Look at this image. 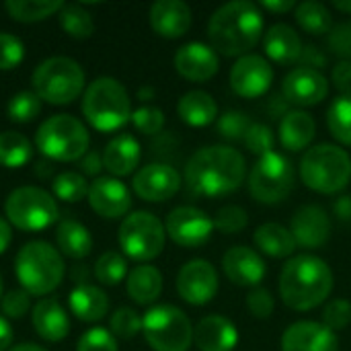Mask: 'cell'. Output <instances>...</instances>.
<instances>
[{
	"mask_svg": "<svg viewBox=\"0 0 351 351\" xmlns=\"http://www.w3.org/2000/svg\"><path fill=\"white\" fill-rule=\"evenodd\" d=\"M247 175L245 156L232 146H208L185 165V183L191 193L218 197L239 189Z\"/></svg>",
	"mask_w": 351,
	"mask_h": 351,
	"instance_id": "1",
	"label": "cell"
},
{
	"mask_svg": "<svg viewBox=\"0 0 351 351\" xmlns=\"http://www.w3.org/2000/svg\"><path fill=\"white\" fill-rule=\"evenodd\" d=\"M263 27V14L257 4L234 0L214 10L208 23V37L216 53L243 58L259 43Z\"/></svg>",
	"mask_w": 351,
	"mask_h": 351,
	"instance_id": "2",
	"label": "cell"
},
{
	"mask_svg": "<svg viewBox=\"0 0 351 351\" xmlns=\"http://www.w3.org/2000/svg\"><path fill=\"white\" fill-rule=\"evenodd\" d=\"M333 290L331 267L315 255L292 257L280 274V296L292 311L306 313L323 304Z\"/></svg>",
	"mask_w": 351,
	"mask_h": 351,
	"instance_id": "3",
	"label": "cell"
},
{
	"mask_svg": "<svg viewBox=\"0 0 351 351\" xmlns=\"http://www.w3.org/2000/svg\"><path fill=\"white\" fill-rule=\"evenodd\" d=\"M132 101L125 86L111 76H101L88 84L82 97V115L103 132H117L132 119Z\"/></svg>",
	"mask_w": 351,
	"mask_h": 351,
	"instance_id": "4",
	"label": "cell"
},
{
	"mask_svg": "<svg viewBox=\"0 0 351 351\" xmlns=\"http://www.w3.org/2000/svg\"><path fill=\"white\" fill-rule=\"evenodd\" d=\"M14 274L21 288L31 296L51 294L64 280L62 253L45 241H31L19 249Z\"/></svg>",
	"mask_w": 351,
	"mask_h": 351,
	"instance_id": "5",
	"label": "cell"
},
{
	"mask_svg": "<svg viewBox=\"0 0 351 351\" xmlns=\"http://www.w3.org/2000/svg\"><path fill=\"white\" fill-rule=\"evenodd\" d=\"M90 136L86 125L68 113L47 117L35 132V146L49 160L74 162L88 152Z\"/></svg>",
	"mask_w": 351,
	"mask_h": 351,
	"instance_id": "6",
	"label": "cell"
},
{
	"mask_svg": "<svg viewBox=\"0 0 351 351\" xmlns=\"http://www.w3.org/2000/svg\"><path fill=\"white\" fill-rule=\"evenodd\" d=\"M304 185L317 193H337L351 181V156L335 144H319L304 152L300 162Z\"/></svg>",
	"mask_w": 351,
	"mask_h": 351,
	"instance_id": "7",
	"label": "cell"
},
{
	"mask_svg": "<svg viewBox=\"0 0 351 351\" xmlns=\"http://www.w3.org/2000/svg\"><path fill=\"white\" fill-rule=\"evenodd\" d=\"M33 93L49 105H70L84 90L82 66L66 56L43 60L31 76Z\"/></svg>",
	"mask_w": 351,
	"mask_h": 351,
	"instance_id": "8",
	"label": "cell"
},
{
	"mask_svg": "<svg viewBox=\"0 0 351 351\" xmlns=\"http://www.w3.org/2000/svg\"><path fill=\"white\" fill-rule=\"evenodd\" d=\"M4 214L8 224L23 232H41L60 218L56 199L45 189L33 185L12 189L4 202Z\"/></svg>",
	"mask_w": 351,
	"mask_h": 351,
	"instance_id": "9",
	"label": "cell"
},
{
	"mask_svg": "<svg viewBox=\"0 0 351 351\" xmlns=\"http://www.w3.org/2000/svg\"><path fill=\"white\" fill-rule=\"evenodd\" d=\"M142 333L154 351H187L193 341L189 317L173 304L152 306L142 317Z\"/></svg>",
	"mask_w": 351,
	"mask_h": 351,
	"instance_id": "10",
	"label": "cell"
},
{
	"mask_svg": "<svg viewBox=\"0 0 351 351\" xmlns=\"http://www.w3.org/2000/svg\"><path fill=\"white\" fill-rule=\"evenodd\" d=\"M121 251L134 261H152L156 259L167 243L165 224L150 212L128 214L117 232Z\"/></svg>",
	"mask_w": 351,
	"mask_h": 351,
	"instance_id": "11",
	"label": "cell"
},
{
	"mask_svg": "<svg viewBox=\"0 0 351 351\" xmlns=\"http://www.w3.org/2000/svg\"><path fill=\"white\" fill-rule=\"evenodd\" d=\"M294 187V167L280 154L269 152L257 160L249 175V191L259 204H280Z\"/></svg>",
	"mask_w": 351,
	"mask_h": 351,
	"instance_id": "12",
	"label": "cell"
},
{
	"mask_svg": "<svg viewBox=\"0 0 351 351\" xmlns=\"http://www.w3.org/2000/svg\"><path fill=\"white\" fill-rule=\"evenodd\" d=\"M165 230L175 245L185 249H197L210 241L214 232V222L199 208L179 206L167 216Z\"/></svg>",
	"mask_w": 351,
	"mask_h": 351,
	"instance_id": "13",
	"label": "cell"
},
{
	"mask_svg": "<svg viewBox=\"0 0 351 351\" xmlns=\"http://www.w3.org/2000/svg\"><path fill=\"white\" fill-rule=\"evenodd\" d=\"M177 292L185 302L193 306L208 304L218 292L216 267L206 259H193L185 263L177 276Z\"/></svg>",
	"mask_w": 351,
	"mask_h": 351,
	"instance_id": "14",
	"label": "cell"
},
{
	"mask_svg": "<svg viewBox=\"0 0 351 351\" xmlns=\"http://www.w3.org/2000/svg\"><path fill=\"white\" fill-rule=\"evenodd\" d=\"M274 70L263 56L247 53L230 68V86L243 99H257L271 86Z\"/></svg>",
	"mask_w": 351,
	"mask_h": 351,
	"instance_id": "15",
	"label": "cell"
},
{
	"mask_svg": "<svg viewBox=\"0 0 351 351\" xmlns=\"http://www.w3.org/2000/svg\"><path fill=\"white\" fill-rule=\"evenodd\" d=\"M282 95L290 105L296 107H313L327 99L329 80L323 72L298 66L290 70L282 82Z\"/></svg>",
	"mask_w": 351,
	"mask_h": 351,
	"instance_id": "16",
	"label": "cell"
},
{
	"mask_svg": "<svg viewBox=\"0 0 351 351\" xmlns=\"http://www.w3.org/2000/svg\"><path fill=\"white\" fill-rule=\"evenodd\" d=\"M132 187L140 199L160 204V202L171 199L181 189V175L171 165L152 162V165L142 167L134 175Z\"/></svg>",
	"mask_w": 351,
	"mask_h": 351,
	"instance_id": "17",
	"label": "cell"
},
{
	"mask_svg": "<svg viewBox=\"0 0 351 351\" xmlns=\"http://www.w3.org/2000/svg\"><path fill=\"white\" fill-rule=\"evenodd\" d=\"M88 204L103 218H121L132 208V195L123 181L115 177H99L88 187Z\"/></svg>",
	"mask_w": 351,
	"mask_h": 351,
	"instance_id": "18",
	"label": "cell"
},
{
	"mask_svg": "<svg viewBox=\"0 0 351 351\" xmlns=\"http://www.w3.org/2000/svg\"><path fill=\"white\" fill-rule=\"evenodd\" d=\"M290 232L298 247L319 249L331 237V218L321 206H302L292 216Z\"/></svg>",
	"mask_w": 351,
	"mask_h": 351,
	"instance_id": "19",
	"label": "cell"
},
{
	"mask_svg": "<svg viewBox=\"0 0 351 351\" xmlns=\"http://www.w3.org/2000/svg\"><path fill=\"white\" fill-rule=\"evenodd\" d=\"M282 351H339V341L323 323L298 321L284 331Z\"/></svg>",
	"mask_w": 351,
	"mask_h": 351,
	"instance_id": "20",
	"label": "cell"
},
{
	"mask_svg": "<svg viewBox=\"0 0 351 351\" xmlns=\"http://www.w3.org/2000/svg\"><path fill=\"white\" fill-rule=\"evenodd\" d=\"M175 68L183 78H187L191 82H204V80H210L218 74L220 60H218V53L214 51L212 45L191 41V43L177 49Z\"/></svg>",
	"mask_w": 351,
	"mask_h": 351,
	"instance_id": "21",
	"label": "cell"
},
{
	"mask_svg": "<svg viewBox=\"0 0 351 351\" xmlns=\"http://www.w3.org/2000/svg\"><path fill=\"white\" fill-rule=\"evenodd\" d=\"M222 269L232 284L243 286V288L259 286L265 278V271H267L265 261L259 257V253L253 251L251 247H245V245L232 247L224 253Z\"/></svg>",
	"mask_w": 351,
	"mask_h": 351,
	"instance_id": "22",
	"label": "cell"
},
{
	"mask_svg": "<svg viewBox=\"0 0 351 351\" xmlns=\"http://www.w3.org/2000/svg\"><path fill=\"white\" fill-rule=\"evenodd\" d=\"M150 27L167 39L183 37L191 27V8L181 0H158L150 6Z\"/></svg>",
	"mask_w": 351,
	"mask_h": 351,
	"instance_id": "23",
	"label": "cell"
},
{
	"mask_svg": "<svg viewBox=\"0 0 351 351\" xmlns=\"http://www.w3.org/2000/svg\"><path fill=\"white\" fill-rule=\"evenodd\" d=\"M193 341L199 351H232L239 343V331L230 319L210 315L193 329Z\"/></svg>",
	"mask_w": 351,
	"mask_h": 351,
	"instance_id": "24",
	"label": "cell"
},
{
	"mask_svg": "<svg viewBox=\"0 0 351 351\" xmlns=\"http://www.w3.org/2000/svg\"><path fill=\"white\" fill-rule=\"evenodd\" d=\"M263 49L271 62L290 66L294 62H300L304 45L294 27L286 23H276L263 33Z\"/></svg>",
	"mask_w": 351,
	"mask_h": 351,
	"instance_id": "25",
	"label": "cell"
},
{
	"mask_svg": "<svg viewBox=\"0 0 351 351\" xmlns=\"http://www.w3.org/2000/svg\"><path fill=\"white\" fill-rule=\"evenodd\" d=\"M35 333L51 343L62 341L70 333V319L64 306L56 298H43L33 306L31 313Z\"/></svg>",
	"mask_w": 351,
	"mask_h": 351,
	"instance_id": "26",
	"label": "cell"
},
{
	"mask_svg": "<svg viewBox=\"0 0 351 351\" xmlns=\"http://www.w3.org/2000/svg\"><path fill=\"white\" fill-rule=\"evenodd\" d=\"M142 148L140 142L130 134L115 136L103 150V167L111 173V177H125L136 171L140 165Z\"/></svg>",
	"mask_w": 351,
	"mask_h": 351,
	"instance_id": "27",
	"label": "cell"
},
{
	"mask_svg": "<svg viewBox=\"0 0 351 351\" xmlns=\"http://www.w3.org/2000/svg\"><path fill=\"white\" fill-rule=\"evenodd\" d=\"M278 134H280V144L286 150L300 152L311 146V142L317 134V123L311 113H306L302 109H294L282 117Z\"/></svg>",
	"mask_w": 351,
	"mask_h": 351,
	"instance_id": "28",
	"label": "cell"
},
{
	"mask_svg": "<svg viewBox=\"0 0 351 351\" xmlns=\"http://www.w3.org/2000/svg\"><path fill=\"white\" fill-rule=\"evenodd\" d=\"M68 304H70V311L74 313V317L84 323H97L109 311L107 294L101 288L90 286V284H78L70 292Z\"/></svg>",
	"mask_w": 351,
	"mask_h": 351,
	"instance_id": "29",
	"label": "cell"
},
{
	"mask_svg": "<svg viewBox=\"0 0 351 351\" xmlns=\"http://www.w3.org/2000/svg\"><path fill=\"white\" fill-rule=\"evenodd\" d=\"M125 288L136 304L148 306L158 300L162 292V274L148 263L134 267L125 278Z\"/></svg>",
	"mask_w": 351,
	"mask_h": 351,
	"instance_id": "30",
	"label": "cell"
},
{
	"mask_svg": "<svg viewBox=\"0 0 351 351\" xmlns=\"http://www.w3.org/2000/svg\"><path fill=\"white\" fill-rule=\"evenodd\" d=\"M179 117L191 128H204L218 119V105L210 93L189 90L177 103Z\"/></svg>",
	"mask_w": 351,
	"mask_h": 351,
	"instance_id": "31",
	"label": "cell"
},
{
	"mask_svg": "<svg viewBox=\"0 0 351 351\" xmlns=\"http://www.w3.org/2000/svg\"><path fill=\"white\" fill-rule=\"evenodd\" d=\"M56 243L60 253H64L70 259H84L93 251V237L88 228L72 218H66L58 224Z\"/></svg>",
	"mask_w": 351,
	"mask_h": 351,
	"instance_id": "32",
	"label": "cell"
},
{
	"mask_svg": "<svg viewBox=\"0 0 351 351\" xmlns=\"http://www.w3.org/2000/svg\"><path fill=\"white\" fill-rule=\"evenodd\" d=\"M255 245L261 253L269 255V257H276V259H284V257H290L294 251H296V241L290 232V228L278 224V222H267V224H261L255 234Z\"/></svg>",
	"mask_w": 351,
	"mask_h": 351,
	"instance_id": "33",
	"label": "cell"
},
{
	"mask_svg": "<svg viewBox=\"0 0 351 351\" xmlns=\"http://www.w3.org/2000/svg\"><path fill=\"white\" fill-rule=\"evenodd\" d=\"M10 19L19 23H37L51 14H58L64 8L60 0H8L4 4Z\"/></svg>",
	"mask_w": 351,
	"mask_h": 351,
	"instance_id": "34",
	"label": "cell"
},
{
	"mask_svg": "<svg viewBox=\"0 0 351 351\" xmlns=\"http://www.w3.org/2000/svg\"><path fill=\"white\" fill-rule=\"evenodd\" d=\"M296 23L311 35H325L333 29V16L331 10L317 0H306L296 4Z\"/></svg>",
	"mask_w": 351,
	"mask_h": 351,
	"instance_id": "35",
	"label": "cell"
},
{
	"mask_svg": "<svg viewBox=\"0 0 351 351\" xmlns=\"http://www.w3.org/2000/svg\"><path fill=\"white\" fill-rule=\"evenodd\" d=\"M33 156L31 142L19 132L0 134V165L6 169H21Z\"/></svg>",
	"mask_w": 351,
	"mask_h": 351,
	"instance_id": "36",
	"label": "cell"
},
{
	"mask_svg": "<svg viewBox=\"0 0 351 351\" xmlns=\"http://www.w3.org/2000/svg\"><path fill=\"white\" fill-rule=\"evenodd\" d=\"M327 125L339 144L351 146V95H339L331 103L327 111Z\"/></svg>",
	"mask_w": 351,
	"mask_h": 351,
	"instance_id": "37",
	"label": "cell"
},
{
	"mask_svg": "<svg viewBox=\"0 0 351 351\" xmlns=\"http://www.w3.org/2000/svg\"><path fill=\"white\" fill-rule=\"evenodd\" d=\"M60 27L74 39H86L95 31V23L90 12L80 4H64V8L58 12Z\"/></svg>",
	"mask_w": 351,
	"mask_h": 351,
	"instance_id": "38",
	"label": "cell"
},
{
	"mask_svg": "<svg viewBox=\"0 0 351 351\" xmlns=\"http://www.w3.org/2000/svg\"><path fill=\"white\" fill-rule=\"evenodd\" d=\"M88 187L90 185L86 183V179L80 173H72V171L60 173L51 183L53 195L66 204H78L84 197H88Z\"/></svg>",
	"mask_w": 351,
	"mask_h": 351,
	"instance_id": "39",
	"label": "cell"
},
{
	"mask_svg": "<svg viewBox=\"0 0 351 351\" xmlns=\"http://www.w3.org/2000/svg\"><path fill=\"white\" fill-rule=\"evenodd\" d=\"M95 276L103 286H117L128 278V261L115 251L103 253L95 263Z\"/></svg>",
	"mask_w": 351,
	"mask_h": 351,
	"instance_id": "40",
	"label": "cell"
},
{
	"mask_svg": "<svg viewBox=\"0 0 351 351\" xmlns=\"http://www.w3.org/2000/svg\"><path fill=\"white\" fill-rule=\"evenodd\" d=\"M41 103L43 101L33 90H21L8 101V107H6L8 119L14 123H29L41 113V107H43Z\"/></svg>",
	"mask_w": 351,
	"mask_h": 351,
	"instance_id": "41",
	"label": "cell"
},
{
	"mask_svg": "<svg viewBox=\"0 0 351 351\" xmlns=\"http://www.w3.org/2000/svg\"><path fill=\"white\" fill-rule=\"evenodd\" d=\"M109 331L113 333V337L132 339L142 331V317L134 308L121 306L113 313V317L109 321Z\"/></svg>",
	"mask_w": 351,
	"mask_h": 351,
	"instance_id": "42",
	"label": "cell"
},
{
	"mask_svg": "<svg viewBox=\"0 0 351 351\" xmlns=\"http://www.w3.org/2000/svg\"><path fill=\"white\" fill-rule=\"evenodd\" d=\"M212 222H214V230H220L224 234H237L247 228L249 214L241 206H224L216 212Z\"/></svg>",
	"mask_w": 351,
	"mask_h": 351,
	"instance_id": "43",
	"label": "cell"
},
{
	"mask_svg": "<svg viewBox=\"0 0 351 351\" xmlns=\"http://www.w3.org/2000/svg\"><path fill=\"white\" fill-rule=\"evenodd\" d=\"M251 125H253V121L249 119V115L245 111L230 109L218 117V132L226 140H243Z\"/></svg>",
	"mask_w": 351,
	"mask_h": 351,
	"instance_id": "44",
	"label": "cell"
},
{
	"mask_svg": "<svg viewBox=\"0 0 351 351\" xmlns=\"http://www.w3.org/2000/svg\"><path fill=\"white\" fill-rule=\"evenodd\" d=\"M243 142H245V146H247L249 152H253V154H257L261 158V156L274 152V142L276 140H274V132H271L269 125H265V123H253L249 128V132L245 134Z\"/></svg>",
	"mask_w": 351,
	"mask_h": 351,
	"instance_id": "45",
	"label": "cell"
},
{
	"mask_svg": "<svg viewBox=\"0 0 351 351\" xmlns=\"http://www.w3.org/2000/svg\"><path fill=\"white\" fill-rule=\"evenodd\" d=\"M76 351H117V341L109 329L93 327L80 335Z\"/></svg>",
	"mask_w": 351,
	"mask_h": 351,
	"instance_id": "46",
	"label": "cell"
},
{
	"mask_svg": "<svg viewBox=\"0 0 351 351\" xmlns=\"http://www.w3.org/2000/svg\"><path fill=\"white\" fill-rule=\"evenodd\" d=\"M132 123L136 125L138 132H142L146 136H152V134H158L165 128V113L158 107L144 105V107H140V109H136L132 113Z\"/></svg>",
	"mask_w": 351,
	"mask_h": 351,
	"instance_id": "47",
	"label": "cell"
},
{
	"mask_svg": "<svg viewBox=\"0 0 351 351\" xmlns=\"http://www.w3.org/2000/svg\"><path fill=\"white\" fill-rule=\"evenodd\" d=\"M25 58L23 41L12 33H0V70L16 68Z\"/></svg>",
	"mask_w": 351,
	"mask_h": 351,
	"instance_id": "48",
	"label": "cell"
},
{
	"mask_svg": "<svg viewBox=\"0 0 351 351\" xmlns=\"http://www.w3.org/2000/svg\"><path fill=\"white\" fill-rule=\"evenodd\" d=\"M351 323V302L350 300H343V298H335L331 300L325 311H323V325L327 329H331L333 333L335 331H341L346 329Z\"/></svg>",
	"mask_w": 351,
	"mask_h": 351,
	"instance_id": "49",
	"label": "cell"
},
{
	"mask_svg": "<svg viewBox=\"0 0 351 351\" xmlns=\"http://www.w3.org/2000/svg\"><path fill=\"white\" fill-rule=\"evenodd\" d=\"M0 308L8 319H23L31 308V294L23 288L10 290L6 296H2Z\"/></svg>",
	"mask_w": 351,
	"mask_h": 351,
	"instance_id": "50",
	"label": "cell"
},
{
	"mask_svg": "<svg viewBox=\"0 0 351 351\" xmlns=\"http://www.w3.org/2000/svg\"><path fill=\"white\" fill-rule=\"evenodd\" d=\"M274 296L269 290L265 288H255L249 296H247V308L253 317L257 319H269L274 315Z\"/></svg>",
	"mask_w": 351,
	"mask_h": 351,
	"instance_id": "51",
	"label": "cell"
},
{
	"mask_svg": "<svg viewBox=\"0 0 351 351\" xmlns=\"http://www.w3.org/2000/svg\"><path fill=\"white\" fill-rule=\"evenodd\" d=\"M329 49L343 60H351V23H341L329 33Z\"/></svg>",
	"mask_w": 351,
	"mask_h": 351,
	"instance_id": "52",
	"label": "cell"
},
{
	"mask_svg": "<svg viewBox=\"0 0 351 351\" xmlns=\"http://www.w3.org/2000/svg\"><path fill=\"white\" fill-rule=\"evenodd\" d=\"M331 80L341 95H351V60H341L333 66Z\"/></svg>",
	"mask_w": 351,
	"mask_h": 351,
	"instance_id": "53",
	"label": "cell"
},
{
	"mask_svg": "<svg viewBox=\"0 0 351 351\" xmlns=\"http://www.w3.org/2000/svg\"><path fill=\"white\" fill-rule=\"evenodd\" d=\"M327 53L321 49V47H317V45H304V49H302V56H300V66H304V68H313V70H323L325 66H327Z\"/></svg>",
	"mask_w": 351,
	"mask_h": 351,
	"instance_id": "54",
	"label": "cell"
},
{
	"mask_svg": "<svg viewBox=\"0 0 351 351\" xmlns=\"http://www.w3.org/2000/svg\"><path fill=\"white\" fill-rule=\"evenodd\" d=\"M80 169H82L84 175L97 177V175L101 173V169H103V156H99V152H95V150L86 152V154L80 158Z\"/></svg>",
	"mask_w": 351,
	"mask_h": 351,
	"instance_id": "55",
	"label": "cell"
},
{
	"mask_svg": "<svg viewBox=\"0 0 351 351\" xmlns=\"http://www.w3.org/2000/svg\"><path fill=\"white\" fill-rule=\"evenodd\" d=\"M288 105L290 103L286 101L284 95H274L269 99V103H267V111H269L271 117H280V121H282V117L288 115Z\"/></svg>",
	"mask_w": 351,
	"mask_h": 351,
	"instance_id": "56",
	"label": "cell"
},
{
	"mask_svg": "<svg viewBox=\"0 0 351 351\" xmlns=\"http://www.w3.org/2000/svg\"><path fill=\"white\" fill-rule=\"evenodd\" d=\"M333 212L341 222H351V195H341L333 202Z\"/></svg>",
	"mask_w": 351,
	"mask_h": 351,
	"instance_id": "57",
	"label": "cell"
},
{
	"mask_svg": "<svg viewBox=\"0 0 351 351\" xmlns=\"http://www.w3.org/2000/svg\"><path fill=\"white\" fill-rule=\"evenodd\" d=\"M261 6L269 12H276V14H284L292 8H296V2L294 0H263Z\"/></svg>",
	"mask_w": 351,
	"mask_h": 351,
	"instance_id": "58",
	"label": "cell"
},
{
	"mask_svg": "<svg viewBox=\"0 0 351 351\" xmlns=\"http://www.w3.org/2000/svg\"><path fill=\"white\" fill-rule=\"evenodd\" d=\"M12 346V329L10 323L0 315V351H8Z\"/></svg>",
	"mask_w": 351,
	"mask_h": 351,
	"instance_id": "59",
	"label": "cell"
},
{
	"mask_svg": "<svg viewBox=\"0 0 351 351\" xmlns=\"http://www.w3.org/2000/svg\"><path fill=\"white\" fill-rule=\"evenodd\" d=\"M12 241V226L8 224V220L0 218V255L10 247Z\"/></svg>",
	"mask_w": 351,
	"mask_h": 351,
	"instance_id": "60",
	"label": "cell"
},
{
	"mask_svg": "<svg viewBox=\"0 0 351 351\" xmlns=\"http://www.w3.org/2000/svg\"><path fill=\"white\" fill-rule=\"evenodd\" d=\"M8 351H47V350H45V348H41V346H35V343H21V346L10 348Z\"/></svg>",
	"mask_w": 351,
	"mask_h": 351,
	"instance_id": "61",
	"label": "cell"
},
{
	"mask_svg": "<svg viewBox=\"0 0 351 351\" xmlns=\"http://www.w3.org/2000/svg\"><path fill=\"white\" fill-rule=\"evenodd\" d=\"M138 97H140L142 101H150V99L154 97V88H152V86H142V88L138 90Z\"/></svg>",
	"mask_w": 351,
	"mask_h": 351,
	"instance_id": "62",
	"label": "cell"
},
{
	"mask_svg": "<svg viewBox=\"0 0 351 351\" xmlns=\"http://www.w3.org/2000/svg\"><path fill=\"white\" fill-rule=\"evenodd\" d=\"M333 6L341 12H351V0H333Z\"/></svg>",
	"mask_w": 351,
	"mask_h": 351,
	"instance_id": "63",
	"label": "cell"
},
{
	"mask_svg": "<svg viewBox=\"0 0 351 351\" xmlns=\"http://www.w3.org/2000/svg\"><path fill=\"white\" fill-rule=\"evenodd\" d=\"M0 296H2V278H0Z\"/></svg>",
	"mask_w": 351,
	"mask_h": 351,
	"instance_id": "64",
	"label": "cell"
}]
</instances>
